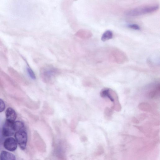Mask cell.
<instances>
[{
	"mask_svg": "<svg viewBox=\"0 0 160 160\" xmlns=\"http://www.w3.org/2000/svg\"><path fill=\"white\" fill-rule=\"evenodd\" d=\"M159 8V6L157 4L143 5L129 10L126 12V14L129 16H138L154 12Z\"/></svg>",
	"mask_w": 160,
	"mask_h": 160,
	"instance_id": "cell-1",
	"label": "cell"
},
{
	"mask_svg": "<svg viewBox=\"0 0 160 160\" xmlns=\"http://www.w3.org/2000/svg\"><path fill=\"white\" fill-rule=\"evenodd\" d=\"M109 56L112 60L119 63H124L128 60L127 57L124 52L116 48L110 51Z\"/></svg>",
	"mask_w": 160,
	"mask_h": 160,
	"instance_id": "cell-2",
	"label": "cell"
},
{
	"mask_svg": "<svg viewBox=\"0 0 160 160\" xmlns=\"http://www.w3.org/2000/svg\"><path fill=\"white\" fill-rule=\"evenodd\" d=\"M100 94L102 97L103 98L108 97L112 102H113L114 105V108L116 107L117 105L120 106L117 94L112 89L108 88L103 89L101 91ZM117 106L121 109V107L118 106Z\"/></svg>",
	"mask_w": 160,
	"mask_h": 160,
	"instance_id": "cell-3",
	"label": "cell"
},
{
	"mask_svg": "<svg viewBox=\"0 0 160 160\" xmlns=\"http://www.w3.org/2000/svg\"><path fill=\"white\" fill-rule=\"evenodd\" d=\"M15 137L17 143L22 150L25 149L27 142L28 136L26 132L21 130L15 133Z\"/></svg>",
	"mask_w": 160,
	"mask_h": 160,
	"instance_id": "cell-4",
	"label": "cell"
},
{
	"mask_svg": "<svg viewBox=\"0 0 160 160\" xmlns=\"http://www.w3.org/2000/svg\"><path fill=\"white\" fill-rule=\"evenodd\" d=\"M14 122L6 120L2 128V134L3 136L5 137H9L15 133L16 131L14 127Z\"/></svg>",
	"mask_w": 160,
	"mask_h": 160,
	"instance_id": "cell-5",
	"label": "cell"
},
{
	"mask_svg": "<svg viewBox=\"0 0 160 160\" xmlns=\"http://www.w3.org/2000/svg\"><path fill=\"white\" fill-rule=\"evenodd\" d=\"M17 142L16 140L12 137L7 138L4 142L5 148L10 151H13L16 150L17 147Z\"/></svg>",
	"mask_w": 160,
	"mask_h": 160,
	"instance_id": "cell-6",
	"label": "cell"
},
{
	"mask_svg": "<svg viewBox=\"0 0 160 160\" xmlns=\"http://www.w3.org/2000/svg\"><path fill=\"white\" fill-rule=\"evenodd\" d=\"M34 139L35 144L38 150L41 152H45L46 151V146L41 137L38 134H36Z\"/></svg>",
	"mask_w": 160,
	"mask_h": 160,
	"instance_id": "cell-7",
	"label": "cell"
},
{
	"mask_svg": "<svg viewBox=\"0 0 160 160\" xmlns=\"http://www.w3.org/2000/svg\"><path fill=\"white\" fill-rule=\"evenodd\" d=\"M6 120L9 121L14 122L15 120L17 114L15 111L12 108H8L5 112Z\"/></svg>",
	"mask_w": 160,
	"mask_h": 160,
	"instance_id": "cell-8",
	"label": "cell"
},
{
	"mask_svg": "<svg viewBox=\"0 0 160 160\" xmlns=\"http://www.w3.org/2000/svg\"><path fill=\"white\" fill-rule=\"evenodd\" d=\"M75 35L81 38L87 39L91 38L92 36V34L88 30L81 29L76 33Z\"/></svg>",
	"mask_w": 160,
	"mask_h": 160,
	"instance_id": "cell-9",
	"label": "cell"
},
{
	"mask_svg": "<svg viewBox=\"0 0 160 160\" xmlns=\"http://www.w3.org/2000/svg\"><path fill=\"white\" fill-rule=\"evenodd\" d=\"M0 160H16L15 155L12 153L5 151H2L0 154Z\"/></svg>",
	"mask_w": 160,
	"mask_h": 160,
	"instance_id": "cell-10",
	"label": "cell"
},
{
	"mask_svg": "<svg viewBox=\"0 0 160 160\" xmlns=\"http://www.w3.org/2000/svg\"><path fill=\"white\" fill-rule=\"evenodd\" d=\"M113 37V33L110 30H107L105 31L102 34L101 39L103 42L112 39Z\"/></svg>",
	"mask_w": 160,
	"mask_h": 160,
	"instance_id": "cell-11",
	"label": "cell"
},
{
	"mask_svg": "<svg viewBox=\"0 0 160 160\" xmlns=\"http://www.w3.org/2000/svg\"><path fill=\"white\" fill-rule=\"evenodd\" d=\"M13 125L16 132L22 130L24 126L23 123L20 121H14L13 122Z\"/></svg>",
	"mask_w": 160,
	"mask_h": 160,
	"instance_id": "cell-12",
	"label": "cell"
},
{
	"mask_svg": "<svg viewBox=\"0 0 160 160\" xmlns=\"http://www.w3.org/2000/svg\"><path fill=\"white\" fill-rule=\"evenodd\" d=\"M159 92L160 85L158 84L156 86L155 88L150 92L149 96L151 98H153L159 93Z\"/></svg>",
	"mask_w": 160,
	"mask_h": 160,
	"instance_id": "cell-13",
	"label": "cell"
},
{
	"mask_svg": "<svg viewBox=\"0 0 160 160\" xmlns=\"http://www.w3.org/2000/svg\"><path fill=\"white\" fill-rule=\"evenodd\" d=\"M112 114V111L111 109L108 108H105L104 111L105 117L107 118L110 119Z\"/></svg>",
	"mask_w": 160,
	"mask_h": 160,
	"instance_id": "cell-14",
	"label": "cell"
},
{
	"mask_svg": "<svg viewBox=\"0 0 160 160\" xmlns=\"http://www.w3.org/2000/svg\"><path fill=\"white\" fill-rule=\"evenodd\" d=\"M27 71L29 76L32 79H34L36 78L34 72L30 67H28L27 68Z\"/></svg>",
	"mask_w": 160,
	"mask_h": 160,
	"instance_id": "cell-15",
	"label": "cell"
},
{
	"mask_svg": "<svg viewBox=\"0 0 160 160\" xmlns=\"http://www.w3.org/2000/svg\"><path fill=\"white\" fill-rule=\"evenodd\" d=\"M127 27L129 28L136 30H139L140 29V27L137 24H129L127 25Z\"/></svg>",
	"mask_w": 160,
	"mask_h": 160,
	"instance_id": "cell-16",
	"label": "cell"
},
{
	"mask_svg": "<svg viewBox=\"0 0 160 160\" xmlns=\"http://www.w3.org/2000/svg\"><path fill=\"white\" fill-rule=\"evenodd\" d=\"M5 108V104L4 102L0 98V112L3 111Z\"/></svg>",
	"mask_w": 160,
	"mask_h": 160,
	"instance_id": "cell-17",
	"label": "cell"
}]
</instances>
